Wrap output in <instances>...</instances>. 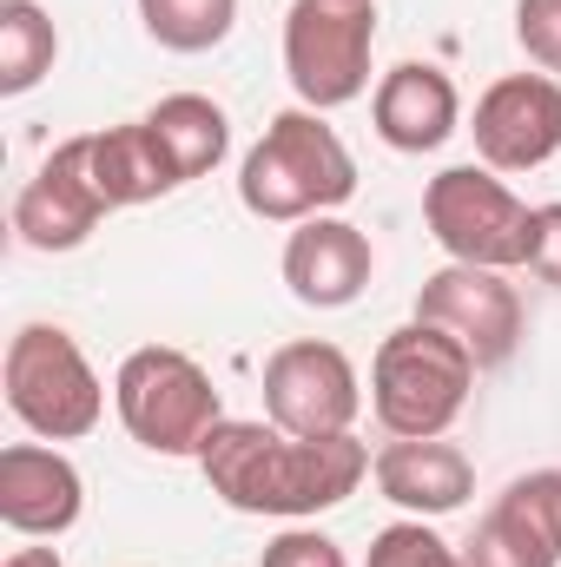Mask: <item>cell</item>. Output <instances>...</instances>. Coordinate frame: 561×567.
<instances>
[{"label": "cell", "instance_id": "7402d4cb", "mask_svg": "<svg viewBox=\"0 0 561 567\" xmlns=\"http://www.w3.org/2000/svg\"><path fill=\"white\" fill-rule=\"evenodd\" d=\"M516 40L536 60V73L561 80V0H516Z\"/></svg>", "mask_w": 561, "mask_h": 567}, {"label": "cell", "instance_id": "5bb4252c", "mask_svg": "<svg viewBox=\"0 0 561 567\" xmlns=\"http://www.w3.org/2000/svg\"><path fill=\"white\" fill-rule=\"evenodd\" d=\"M370 126L390 152H436L462 133V93L442 66L397 60L370 93Z\"/></svg>", "mask_w": 561, "mask_h": 567}, {"label": "cell", "instance_id": "30bf717a", "mask_svg": "<svg viewBox=\"0 0 561 567\" xmlns=\"http://www.w3.org/2000/svg\"><path fill=\"white\" fill-rule=\"evenodd\" d=\"M417 317L449 330L482 370L509 363L516 343H522V297L502 271H482V265H442L429 271L417 290Z\"/></svg>", "mask_w": 561, "mask_h": 567}, {"label": "cell", "instance_id": "d4e9b609", "mask_svg": "<svg viewBox=\"0 0 561 567\" xmlns=\"http://www.w3.org/2000/svg\"><path fill=\"white\" fill-rule=\"evenodd\" d=\"M529 271L561 290V198L536 205V238H529Z\"/></svg>", "mask_w": 561, "mask_h": 567}, {"label": "cell", "instance_id": "44dd1931", "mask_svg": "<svg viewBox=\"0 0 561 567\" xmlns=\"http://www.w3.org/2000/svg\"><path fill=\"white\" fill-rule=\"evenodd\" d=\"M364 567H469L462 561V548H449L429 522H390V528H377L370 535V555Z\"/></svg>", "mask_w": 561, "mask_h": 567}, {"label": "cell", "instance_id": "9a60e30c", "mask_svg": "<svg viewBox=\"0 0 561 567\" xmlns=\"http://www.w3.org/2000/svg\"><path fill=\"white\" fill-rule=\"evenodd\" d=\"M370 475H377L384 502H397V508L417 515V522L456 515V508L476 495V462H469L456 442H442V435H390V442L377 449Z\"/></svg>", "mask_w": 561, "mask_h": 567}, {"label": "cell", "instance_id": "8fae6325", "mask_svg": "<svg viewBox=\"0 0 561 567\" xmlns=\"http://www.w3.org/2000/svg\"><path fill=\"white\" fill-rule=\"evenodd\" d=\"M476 158L489 172H536L561 152V80L555 73H502L476 100Z\"/></svg>", "mask_w": 561, "mask_h": 567}, {"label": "cell", "instance_id": "484cf974", "mask_svg": "<svg viewBox=\"0 0 561 567\" xmlns=\"http://www.w3.org/2000/svg\"><path fill=\"white\" fill-rule=\"evenodd\" d=\"M0 567H67V561H60L53 548H13V555H7Z\"/></svg>", "mask_w": 561, "mask_h": 567}, {"label": "cell", "instance_id": "277c9868", "mask_svg": "<svg viewBox=\"0 0 561 567\" xmlns=\"http://www.w3.org/2000/svg\"><path fill=\"white\" fill-rule=\"evenodd\" d=\"M0 390H7L13 423L33 429L40 442H80L106 416V383L86 363V350L73 343V330L60 323H20L7 337Z\"/></svg>", "mask_w": 561, "mask_h": 567}, {"label": "cell", "instance_id": "cb8c5ba5", "mask_svg": "<svg viewBox=\"0 0 561 567\" xmlns=\"http://www.w3.org/2000/svg\"><path fill=\"white\" fill-rule=\"evenodd\" d=\"M516 495H522V508L549 528V542L561 548V468H536V475H516L509 482Z\"/></svg>", "mask_w": 561, "mask_h": 567}, {"label": "cell", "instance_id": "9c48e42d", "mask_svg": "<svg viewBox=\"0 0 561 567\" xmlns=\"http://www.w3.org/2000/svg\"><path fill=\"white\" fill-rule=\"evenodd\" d=\"M106 212H113V205H106V192H100V178H93V133H80V140L53 145V152L40 158V172L20 185V198H13V231H20L27 251H80Z\"/></svg>", "mask_w": 561, "mask_h": 567}, {"label": "cell", "instance_id": "ba28073f", "mask_svg": "<svg viewBox=\"0 0 561 567\" xmlns=\"http://www.w3.org/2000/svg\"><path fill=\"white\" fill-rule=\"evenodd\" d=\"M357 410H364V377L337 343L297 337L265 357V423L290 435H357Z\"/></svg>", "mask_w": 561, "mask_h": 567}, {"label": "cell", "instance_id": "5b68a950", "mask_svg": "<svg viewBox=\"0 0 561 567\" xmlns=\"http://www.w3.org/2000/svg\"><path fill=\"white\" fill-rule=\"evenodd\" d=\"M113 410L120 429L152 449V455H192L205 449V435L225 423V403H218V383L205 377L198 357L172 350V343H145L120 363L113 377Z\"/></svg>", "mask_w": 561, "mask_h": 567}, {"label": "cell", "instance_id": "3957f363", "mask_svg": "<svg viewBox=\"0 0 561 567\" xmlns=\"http://www.w3.org/2000/svg\"><path fill=\"white\" fill-rule=\"evenodd\" d=\"M476 357L436 330V323H397L377 357H370V410L384 435H449V423L469 410V390H476Z\"/></svg>", "mask_w": 561, "mask_h": 567}, {"label": "cell", "instance_id": "8992f818", "mask_svg": "<svg viewBox=\"0 0 561 567\" xmlns=\"http://www.w3.org/2000/svg\"><path fill=\"white\" fill-rule=\"evenodd\" d=\"M422 225L449 251V265L516 271V265H529L536 205H522L489 165H449L422 185Z\"/></svg>", "mask_w": 561, "mask_h": 567}, {"label": "cell", "instance_id": "4fadbf2b", "mask_svg": "<svg viewBox=\"0 0 561 567\" xmlns=\"http://www.w3.org/2000/svg\"><path fill=\"white\" fill-rule=\"evenodd\" d=\"M370 271H377L370 238L350 218H337V212L304 218L290 231V245H284V284H290V297L304 310H344V303H357Z\"/></svg>", "mask_w": 561, "mask_h": 567}, {"label": "cell", "instance_id": "603a6c76", "mask_svg": "<svg viewBox=\"0 0 561 567\" xmlns=\"http://www.w3.org/2000/svg\"><path fill=\"white\" fill-rule=\"evenodd\" d=\"M258 567H350L344 561V548L330 542V535H317V528H284L265 542V561Z\"/></svg>", "mask_w": 561, "mask_h": 567}, {"label": "cell", "instance_id": "ffe728a7", "mask_svg": "<svg viewBox=\"0 0 561 567\" xmlns=\"http://www.w3.org/2000/svg\"><path fill=\"white\" fill-rule=\"evenodd\" d=\"M140 27L165 53H212L238 27V0H140Z\"/></svg>", "mask_w": 561, "mask_h": 567}, {"label": "cell", "instance_id": "d6986e66", "mask_svg": "<svg viewBox=\"0 0 561 567\" xmlns=\"http://www.w3.org/2000/svg\"><path fill=\"white\" fill-rule=\"evenodd\" d=\"M60 60V33L40 0H0V93H33Z\"/></svg>", "mask_w": 561, "mask_h": 567}, {"label": "cell", "instance_id": "ac0fdd59", "mask_svg": "<svg viewBox=\"0 0 561 567\" xmlns=\"http://www.w3.org/2000/svg\"><path fill=\"white\" fill-rule=\"evenodd\" d=\"M462 561L469 567H555L561 548L549 542V528L522 508L516 488L496 495V508L476 522V535L462 542Z\"/></svg>", "mask_w": 561, "mask_h": 567}, {"label": "cell", "instance_id": "e0dca14e", "mask_svg": "<svg viewBox=\"0 0 561 567\" xmlns=\"http://www.w3.org/2000/svg\"><path fill=\"white\" fill-rule=\"evenodd\" d=\"M145 126H152L159 145L172 152V165H178L185 185L205 178V172H218V158L232 152V120H225V106L205 100V93H165V100L145 113Z\"/></svg>", "mask_w": 561, "mask_h": 567}, {"label": "cell", "instance_id": "6da1fadb", "mask_svg": "<svg viewBox=\"0 0 561 567\" xmlns=\"http://www.w3.org/2000/svg\"><path fill=\"white\" fill-rule=\"evenodd\" d=\"M370 462L377 455L357 435H290L278 423H245V416H225L198 449L205 488L225 508L272 522H310L324 508H344L364 488Z\"/></svg>", "mask_w": 561, "mask_h": 567}, {"label": "cell", "instance_id": "7c38bea8", "mask_svg": "<svg viewBox=\"0 0 561 567\" xmlns=\"http://www.w3.org/2000/svg\"><path fill=\"white\" fill-rule=\"evenodd\" d=\"M86 508L80 468L47 442H7L0 449V522L27 542H60Z\"/></svg>", "mask_w": 561, "mask_h": 567}, {"label": "cell", "instance_id": "7a4b0ae2", "mask_svg": "<svg viewBox=\"0 0 561 567\" xmlns=\"http://www.w3.org/2000/svg\"><path fill=\"white\" fill-rule=\"evenodd\" d=\"M238 198L265 225L324 218V212L357 198V158H350V145L337 140V126H324V113L290 106V113H278L265 126V140L245 152Z\"/></svg>", "mask_w": 561, "mask_h": 567}, {"label": "cell", "instance_id": "2e32d148", "mask_svg": "<svg viewBox=\"0 0 561 567\" xmlns=\"http://www.w3.org/2000/svg\"><path fill=\"white\" fill-rule=\"evenodd\" d=\"M93 178H100V192H106L113 212L120 205H152V198H165V192L185 185L178 165H172V152L159 145V133L145 120L93 133Z\"/></svg>", "mask_w": 561, "mask_h": 567}, {"label": "cell", "instance_id": "52a82bcc", "mask_svg": "<svg viewBox=\"0 0 561 567\" xmlns=\"http://www.w3.org/2000/svg\"><path fill=\"white\" fill-rule=\"evenodd\" d=\"M377 0H290L284 13V73L310 113H337L370 93Z\"/></svg>", "mask_w": 561, "mask_h": 567}]
</instances>
